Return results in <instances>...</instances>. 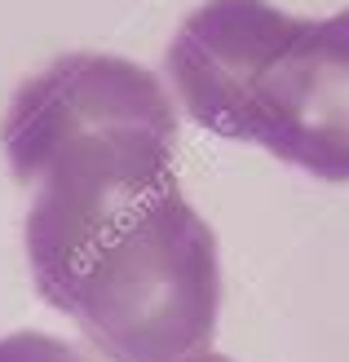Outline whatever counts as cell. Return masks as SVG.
Segmentation results:
<instances>
[{
    "instance_id": "6da1fadb",
    "label": "cell",
    "mask_w": 349,
    "mask_h": 362,
    "mask_svg": "<svg viewBox=\"0 0 349 362\" xmlns=\"http://www.w3.org/2000/svg\"><path fill=\"white\" fill-rule=\"evenodd\" d=\"M0 146L31 186L27 257L53 310L111 362H181L222 310L217 234L173 173L164 84L111 53H67L18 84Z\"/></svg>"
},
{
    "instance_id": "277c9868",
    "label": "cell",
    "mask_w": 349,
    "mask_h": 362,
    "mask_svg": "<svg viewBox=\"0 0 349 362\" xmlns=\"http://www.w3.org/2000/svg\"><path fill=\"white\" fill-rule=\"evenodd\" d=\"M181 362H230V358H217V354H190V358H181Z\"/></svg>"
},
{
    "instance_id": "3957f363",
    "label": "cell",
    "mask_w": 349,
    "mask_h": 362,
    "mask_svg": "<svg viewBox=\"0 0 349 362\" xmlns=\"http://www.w3.org/2000/svg\"><path fill=\"white\" fill-rule=\"evenodd\" d=\"M0 362H88V358L49 332H13L0 336Z\"/></svg>"
},
{
    "instance_id": "7a4b0ae2",
    "label": "cell",
    "mask_w": 349,
    "mask_h": 362,
    "mask_svg": "<svg viewBox=\"0 0 349 362\" xmlns=\"http://www.w3.org/2000/svg\"><path fill=\"white\" fill-rule=\"evenodd\" d=\"M186 115L323 181H349V9L292 18L270 0H204L168 45Z\"/></svg>"
}]
</instances>
